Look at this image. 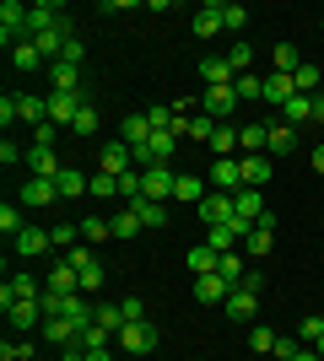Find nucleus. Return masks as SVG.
Instances as JSON below:
<instances>
[{
	"instance_id": "obj_1",
	"label": "nucleus",
	"mask_w": 324,
	"mask_h": 361,
	"mask_svg": "<svg viewBox=\"0 0 324 361\" xmlns=\"http://www.w3.org/2000/svg\"><path fill=\"white\" fill-rule=\"evenodd\" d=\"M119 350H124V356H152V350H157V324H152V318L124 324V329H119Z\"/></svg>"
},
{
	"instance_id": "obj_2",
	"label": "nucleus",
	"mask_w": 324,
	"mask_h": 361,
	"mask_svg": "<svg viewBox=\"0 0 324 361\" xmlns=\"http://www.w3.org/2000/svg\"><path fill=\"white\" fill-rule=\"evenodd\" d=\"M0 44L6 49L28 44V6H22V0H6V6H0Z\"/></svg>"
},
{
	"instance_id": "obj_3",
	"label": "nucleus",
	"mask_w": 324,
	"mask_h": 361,
	"mask_svg": "<svg viewBox=\"0 0 324 361\" xmlns=\"http://www.w3.org/2000/svg\"><path fill=\"white\" fill-rule=\"evenodd\" d=\"M238 87H205V97H200V114H211L216 124H232V114H238Z\"/></svg>"
},
{
	"instance_id": "obj_4",
	"label": "nucleus",
	"mask_w": 324,
	"mask_h": 361,
	"mask_svg": "<svg viewBox=\"0 0 324 361\" xmlns=\"http://www.w3.org/2000/svg\"><path fill=\"white\" fill-rule=\"evenodd\" d=\"M173 178H179V173H173L168 162H162V167H140V200L168 205V200H173Z\"/></svg>"
},
{
	"instance_id": "obj_5",
	"label": "nucleus",
	"mask_w": 324,
	"mask_h": 361,
	"mask_svg": "<svg viewBox=\"0 0 324 361\" xmlns=\"http://www.w3.org/2000/svg\"><path fill=\"white\" fill-rule=\"evenodd\" d=\"M92 103L87 92H49V124L60 130V124H76V114Z\"/></svg>"
},
{
	"instance_id": "obj_6",
	"label": "nucleus",
	"mask_w": 324,
	"mask_h": 361,
	"mask_svg": "<svg viewBox=\"0 0 324 361\" xmlns=\"http://www.w3.org/2000/svg\"><path fill=\"white\" fill-rule=\"evenodd\" d=\"M195 216H200V226H227L232 216H238V205H232V195H222V189H211V195L195 205Z\"/></svg>"
},
{
	"instance_id": "obj_7",
	"label": "nucleus",
	"mask_w": 324,
	"mask_h": 361,
	"mask_svg": "<svg viewBox=\"0 0 324 361\" xmlns=\"http://www.w3.org/2000/svg\"><path fill=\"white\" fill-rule=\"evenodd\" d=\"M130 167H136V151L124 146V140H114V146L97 151V173H108V178H124Z\"/></svg>"
},
{
	"instance_id": "obj_8",
	"label": "nucleus",
	"mask_w": 324,
	"mask_h": 361,
	"mask_svg": "<svg viewBox=\"0 0 324 361\" xmlns=\"http://www.w3.org/2000/svg\"><path fill=\"white\" fill-rule=\"evenodd\" d=\"M211 189L238 195V189H244V162H238V157H216L211 162Z\"/></svg>"
},
{
	"instance_id": "obj_9",
	"label": "nucleus",
	"mask_w": 324,
	"mask_h": 361,
	"mask_svg": "<svg viewBox=\"0 0 324 361\" xmlns=\"http://www.w3.org/2000/svg\"><path fill=\"white\" fill-rule=\"evenodd\" d=\"M54 200H60L54 178H28L22 189H16V205H28V211H44V205H54Z\"/></svg>"
},
{
	"instance_id": "obj_10",
	"label": "nucleus",
	"mask_w": 324,
	"mask_h": 361,
	"mask_svg": "<svg viewBox=\"0 0 324 361\" xmlns=\"http://www.w3.org/2000/svg\"><path fill=\"white\" fill-rule=\"evenodd\" d=\"M270 243H276V216L265 211L260 221L248 226V238H244V254H248V259H265V254H270Z\"/></svg>"
},
{
	"instance_id": "obj_11",
	"label": "nucleus",
	"mask_w": 324,
	"mask_h": 361,
	"mask_svg": "<svg viewBox=\"0 0 324 361\" xmlns=\"http://www.w3.org/2000/svg\"><path fill=\"white\" fill-rule=\"evenodd\" d=\"M11 248H16V259H44L49 248H54V232H49V226H28Z\"/></svg>"
},
{
	"instance_id": "obj_12",
	"label": "nucleus",
	"mask_w": 324,
	"mask_h": 361,
	"mask_svg": "<svg viewBox=\"0 0 324 361\" xmlns=\"http://www.w3.org/2000/svg\"><path fill=\"white\" fill-rule=\"evenodd\" d=\"M65 162L54 157V146H28V178H60Z\"/></svg>"
},
{
	"instance_id": "obj_13",
	"label": "nucleus",
	"mask_w": 324,
	"mask_h": 361,
	"mask_svg": "<svg viewBox=\"0 0 324 361\" xmlns=\"http://www.w3.org/2000/svg\"><path fill=\"white\" fill-rule=\"evenodd\" d=\"M11 103H16V124H38L49 119V97H32V92H11Z\"/></svg>"
},
{
	"instance_id": "obj_14",
	"label": "nucleus",
	"mask_w": 324,
	"mask_h": 361,
	"mask_svg": "<svg viewBox=\"0 0 324 361\" xmlns=\"http://www.w3.org/2000/svg\"><path fill=\"white\" fill-rule=\"evenodd\" d=\"M44 291H60V297H71V291H81V270L71 264V259H60L54 270L44 275Z\"/></svg>"
},
{
	"instance_id": "obj_15",
	"label": "nucleus",
	"mask_w": 324,
	"mask_h": 361,
	"mask_svg": "<svg viewBox=\"0 0 324 361\" xmlns=\"http://www.w3.org/2000/svg\"><path fill=\"white\" fill-rule=\"evenodd\" d=\"M6 318H11V329H44V297L11 302V307H6Z\"/></svg>"
},
{
	"instance_id": "obj_16",
	"label": "nucleus",
	"mask_w": 324,
	"mask_h": 361,
	"mask_svg": "<svg viewBox=\"0 0 324 361\" xmlns=\"http://www.w3.org/2000/svg\"><path fill=\"white\" fill-rule=\"evenodd\" d=\"M152 135H157V130H152V119H146V114H124V124H119V140H124L130 151H140Z\"/></svg>"
},
{
	"instance_id": "obj_17",
	"label": "nucleus",
	"mask_w": 324,
	"mask_h": 361,
	"mask_svg": "<svg viewBox=\"0 0 324 361\" xmlns=\"http://www.w3.org/2000/svg\"><path fill=\"white\" fill-rule=\"evenodd\" d=\"M32 297H44V286H38L32 275H11V281L0 286V307H11V302H32Z\"/></svg>"
},
{
	"instance_id": "obj_18",
	"label": "nucleus",
	"mask_w": 324,
	"mask_h": 361,
	"mask_svg": "<svg viewBox=\"0 0 324 361\" xmlns=\"http://www.w3.org/2000/svg\"><path fill=\"white\" fill-rule=\"evenodd\" d=\"M292 97H297V81H292V75H281V71L265 75V103H270V108H287Z\"/></svg>"
},
{
	"instance_id": "obj_19",
	"label": "nucleus",
	"mask_w": 324,
	"mask_h": 361,
	"mask_svg": "<svg viewBox=\"0 0 324 361\" xmlns=\"http://www.w3.org/2000/svg\"><path fill=\"white\" fill-rule=\"evenodd\" d=\"M44 340L54 350H65V345H81V329L71 324V318H44Z\"/></svg>"
},
{
	"instance_id": "obj_20",
	"label": "nucleus",
	"mask_w": 324,
	"mask_h": 361,
	"mask_svg": "<svg viewBox=\"0 0 324 361\" xmlns=\"http://www.w3.org/2000/svg\"><path fill=\"white\" fill-rule=\"evenodd\" d=\"M211 195V178H195V173H179L173 178V200H184V205H200Z\"/></svg>"
},
{
	"instance_id": "obj_21",
	"label": "nucleus",
	"mask_w": 324,
	"mask_h": 361,
	"mask_svg": "<svg viewBox=\"0 0 324 361\" xmlns=\"http://www.w3.org/2000/svg\"><path fill=\"white\" fill-rule=\"evenodd\" d=\"M265 140H270V157H287V151H297V130L287 119H270L265 124Z\"/></svg>"
},
{
	"instance_id": "obj_22",
	"label": "nucleus",
	"mask_w": 324,
	"mask_h": 361,
	"mask_svg": "<svg viewBox=\"0 0 324 361\" xmlns=\"http://www.w3.org/2000/svg\"><path fill=\"white\" fill-rule=\"evenodd\" d=\"M254 307H260V297H254V291H244V286L227 291V318H232V324H248V318H254Z\"/></svg>"
},
{
	"instance_id": "obj_23",
	"label": "nucleus",
	"mask_w": 324,
	"mask_h": 361,
	"mask_svg": "<svg viewBox=\"0 0 324 361\" xmlns=\"http://www.w3.org/2000/svg\"><path fill=\"white\" fill-rule=\"evenodd\" d=\"M184 264H189V275H216V264H222V254H216L211 243H195L184 254Z\"/></svg>"
},
{
	"instance_id": "obj_24",
	"label": "nucleus",
	"mask_w": 324,
	"mask_h": 361,
	"mask_svg": "<svg viewBox=\"0 0 324 361\" xmlns=\"http://www.w3.org/2000/svg\"><path fill=\"white\" fill-rule=\"evenodd\" d=\"M227 281H222V275H195V302H205V307H211V302H227Z\"/></svg>"
},
{
	"instance_id": "obj_25",
	"label": "nucleus",
	"mask_w": 324,
	"mask_h": 361,
	"mask_svg": "<svg viewBox=\"0 0 324 361\" xmlns=\"http://www.w3.org/2000/svg\"><path fill=\"white\" fill-rule=\"evenodd\" d=\"M189 32H195V38H216V32H222V6H200V11H195V22H189Z\"/></svg>"
},
{
	"instance_id": "obj_26",
	"label": "nucleus",
	"mask_w": 324,
	"mask_h": 361,
	"mask_svg": "<svg viewBox=\"0 0 324 361\" xmlns=\"http://www.w3.org/2000/svg\"><path fill=\"white\" fill-rule=\"evenodd\" d=\"M49 81H54V92H87L81 87V65H65V60L49 65Z\"/></svg>"
},
{
	"instance_id": "obj_27",
	"label": "nucleus",
	"mask_w": 324,
	"mask_h": 361,
	"mask_svg": "<svg viewBox=\"0 0 324 361\" xmlns=\"http://www.w3.org/2000/svg\"><path fill=\"white\" fill-rule=\"evenodd\" d=\"M54 189H60V200H81L87 189H92V178H87V173H76V167H65L60 178H54Z\"/></svg>"
},
{
	"instance_id": "obj_28",
	"label": "nucleus",
	"mask_w": 324,
	"mask_h": 361,
	"mask_svg": "<svg viewBox=\"0 0 324 361\" xmlns=\"http://www.w3.org/2000/svg\"><path fill=\"white\" fill-rule=\"evenodd\" d=\"M232 205H238V221H260V216H265V195H260V189H238Z\"/></svg>"
},
{
	"instance_id": "obj_29",
	"label": "nucleus",
	"mask_w": 324,
	"mask_h": 361,
	"mask_svg": "<svg viewBox=\"0 0 324 361\" xmlns=\"http://www.w3.org/2000/svg\"><path fill=\"white\" fill-rule=\"evenodd\" d=\"M103 281H108V270H103V259H87V264H81V297H92L97 302V291H103Z\"/></svg>"
},
{
	"instance_id": "obj_30",
	"label": "nucleus",
	"mask_w": 324,
	"mask_h": 361,
	"mask_svg": "<svg viewBox=\"0 0 324 361\" xmlns=\"http://www.w3.org/2000/svg\"><path fill=\"white\" fill-rule=\"evenodd\" d=\"M244 162V189H265L270 183V157H238Z\"/></svg>"
},
{
	"instance_id": "obj_31",
	"label": "nucleus",
	"mask_w": 324,
	"mask_h": 361,
	"mask_svg": "<svg viewBox=\"0 0 324 361\" xmlns=\"http://www.w3.org/2000/svg\"><path fill=\"white\" fill-rule=\"evenodd\" d=\"M92 324H97V329H108L114 340H119V329H124V307H119V302H97Z\"/></svg>"
},
{
	"instance_id": "obj_32",
	"label": "nucleus",
	"mask_w": 324,
	"mask_h": 361,
	"mask_svg": "<svg viewBox=\"0 0 324 361\" xmlns=\"http://www.w3.org/2000/svg\"><path fill=\"white\" fill-rule=\"evenodd\" d=\"M281 119L292 124V130H303V124H313V97H303V92H297L292 103L281 108Z\"/></svg>"
},
{
	"instance_id": "obj_33",
	"label": "nucleus",
	"mask_w": 324,
	"mask_h": 361,
	"mask_svg": "<svg viewBox=\"0 0 324 361\" xmlns=\"http://www.w3.org/2000/svg\"><path fill=\"white\" fill-rule=\"evenodd\" d=\"M297 65H303V54H297V44H276V49H270V71L292 75Z\"/></svg>"
},
{
	"instance_id": "obj_34",
	"label": "nucleus",
	"mask_w": 324,
	"mask_h": 361,
	"mask_svg": "<svg viewBox=\"0 0 324 361\" xmlns=\"http://www.w3.org/2000/svg\"><path fill=\"white\" fill-rule=\"evenodd\" d=\"M0 232H6V238H22V232H28V221H22V205H11V200H6V205H0Z\"/></svg>"
},
{
	"instance_id": "obj_35",
	"label": "nucleus",
	"mask_w": 324,
	"mask_h": 361,
	"mask_svg": "<svg viewBox=\"0 0 324 361\" xmlns=\"http://www.w3.org/2000/svg\"><path fill=\"white\" fill-rule=\"evenodd\" d=\"M130 211L140 216V226H168V205H157V200H136Z\"/></svg>"
},
{
	"instance_id": "obj_36",
	"label": "nucleus",
	"mask_w": 324,
	"mask_h": 361,
	"mask_svg": "<svg viewBox=\"0 0 324 361\" xmlns=\"http://www.w3.org/2000/svg\"><path fill=\"white\" fill-rule=\"evenodd\" d=\"M292 81H297V92H303V97H313V92H319V81H324V71H319V65H308V60H303V65L292 71Z\"/></svg>"
},
{
	"instance_id": "obj_37",
	"label": "nucleus",
	"mask_w": 324,
	"mask_h": 361,
	"mask_svg": "<svg viewBox=\"0 0 324 361\" xmlns=\"http://www.w3.org/2000/svg\"><path fill=\"white\" fill-rule=\"evenodd\" d=\"M216 275H222V281H227V286H238V281H244V254H238V248H232V254H222V264H216Z\"/></svg>"
},
{
	"instance_id": "obj_38",
	"label": "nucleus",
	"mask_w": 324,
	"mask_h": 361,
	"mask_svg": "<svg viewBox=\"0 0 324 361\" xmlns=\"http://www.w3.org/2000/svg\"><path fill=\"white\" fill-rule=\"evenodd\" d=\"M81 238H87V243L97 248V243H108V238H114V221H103V216H87V221H81Z\"/></svg>"
},
{
	"instance_id": "obj_39",
	"label": "nucleus",
	"mask_w": 324,
	"mask_h": 361,
	"mask_svg": "<svg viewBox=\"0 0 324 361\" xmlns=\"http://www.w3.org/2000/svg\"><path fill=\"white\" fill-rule=\"evenodd\" d=\"M232 87H238V97H244V103H254V97H265V75L244 71V75H238V81H232Z\"/></svg>"
},
{
	"instance_id": "obj_40",
	"label": "nucleus",
	"mask_w": 324,
	"mask_h": 361,
	"mask_svg": "<svg viewBox=\"0 0 324 361\" xmlns=\"http://www.w3.org/2000/svg\"><path fill=\"white\" fill-rule=\"evenodd\" d=\"M11 65H16V71H38V65H44V54L32 49V38H28V44H16V49H11Z\"/></svg>"
},
{
	"instance_id": "obj_41",
	"label": "nucleus",
	"mask_w": 324,
	"mask_h": 361,
	"mask_svg": "<svg viewBox=\"0 0 324 361\" xmlns=\"http://www.w3.org/2000/svg\"><path fill=\"white\" fill-rule=\"evenodd\" d=\"M114 238H140V216L130 211V205H124V211L114 216Z\"/></svg>"
},
{
	"instance_id": "obj_42",
	"label": "nucleus",
	"mask_w": 324,
	"mask_h": 361,
	"mask_svg": "<svg viewBox=\"0 0 324 361\" xmlns=\"http://www.w3.org/2000/svg\"><path fill=\"white\" fill-rule=\"evenodd\" d=\"M276 340H281V334L265 329V324H260V329H248V350H260V356H270V350H276Z\"/></svg>"
},
{
	"instance_id": "obj_43",
	"label": "nucleus",
	"mask_w": 324,
	"mask_h": 361,
	"mask_svg": "<svg viewBox=\"0 0 324 361\" xmlns=\"http://www.w3.org/2000/svg\"><path fill=\"white\" fill-rule=\"evenodd\" d=\"M71 130H76L81 140H92V135H97V103H87V108H81V114H76V124H71Z\"/></svg>"
},
{
	"instance_id": "obj_44",
	"label": "nucleus",
	"mask_w": 324,
	"mask_h": 361,
	"mask_svg": "<svg viewBox=\"0 0 324 361\" xmlns=\"http://www.w3.org/2000/svg\"><path fill=\"white\" fill-rule=\"evenodd\" d=\"M211 135H216V119H211V114H195V119H189V135H184V140H205V146H211Z\"/></svg>"
},
{
	"instance_id": "obj_45",
	"label": "nucleus",
	"mask_w": 324,
	"mask_h": 361,
	"mask_svg": "<svg viewBox=\"0 0 324 361\" xmlns=\"http://www.w3.org/2000/svg\"><path fill=\"white\" fill-rule=\"evenodd\" d=\"M119 200H124V205H136V200H140V167H130V173L119 178Z\"/></svg>"
},
{
	"instance_id": "obj_46",
	"label": "nucleus",
	"mask_w": 324,
	"mask_h": 361,
	"mask_svg": "<svg viewBox=\"0 0 324 361\" xmlns=\"http://www.w3.org/2000/svg\"><path fill=\"white\" fill-rule=\"evenodd\" d=\"M222 27H227V32H244L248 27V11H244V6H222Z\"/></svg>"
},
{
	"instance_id": "obj_47",
	"label": "nucleus",
	"mask_w": 324,
	"mask_h": 361,
	"mask_svg": "<svg viewBox=\"0 0 324 361\" xmlns=\"http://www.w3.org/2000/svg\"><path fill=\"white\" fill-rule=\"evenodd\" d=\"M0 361H32V345L28 340H6V345H0Z\"/></svg>"
},
{
	"instance_id": "obj_48",
	"label": "nucleus",
	"mask_w": 324,
	"mask_h": 361,
	"mask_svg": "<svg viewBox=\"0 0 324 361\" xmlns=\"http://www.w3.org/2000/svg\"><path fill=\"white\" fill-rule=\"evenodd\" d=\"M319 334H324V318H319V313H313V318H303V324H297V340H303V345H313Z\"/></svg>"
},
{
	"instance_id": "obj_49",
	"label": "nucleus",
	"mask_w": 324,
	"mask_h": 361,
	"mask_svg": "<svg viewBox=\"0 0 324 361\" xmlns=\"http://www.w3.org/2000/svg\"><path fill=\"white\" fill-rule=\"evenodd\" d=\"M227 60H232V71L244 75L248 65H254V49H248V44H232V49H227Z\"/></svg>"
},
{
	"instance_id": "obj_50",
	"label": "nucleus",
	"mask_w": 324,
	"mask_h": 361,
	"mask_svg": "<svg viewBox=\"0 0 324 361\" xmlns=\"http://www.w3.org/2000/svg\"><path fill=\"white\" fill-rule=\"evenodd\" d=\"M108 340H114V334H108V329H97V324H92V329H81V350H103Z\"/></svg>"
},
{
	"instance_id": "obj_51",
	"label": "nucleus",
	"mask_w": 324,
	"mask_h": 361,
	"mask_svg": "<svg viewBox=\"0 0 324 361\" xmlns=\"http://www.w3.org/2000/svg\"><path fill=\"white\" fill-rule=\"evenodd\" d=\"M60 60H65V65H81V60H87V44H81V38H71V44H65V54H60Z\"/></svg>"
},
{
	"instance_id": "obj_52",
	"label": "nucleus",
	"mask_w": 324,
	"mask_h": 361,
	"mask_svg": "<svg viewBox=\"0 0 324 361\" xmlns=\"http://www.w3.org/2000/svg\"><path fill=\"white\" fill-rule=\"evenodd\" d=\"M119 307H124V324H140V318H146V307H140V297H124Z\"/></svg>"
},
{
	"instance_id": "obj_53",
	"label": "nucleus",
	"mask_w": 324,
	"mask_h": 361,
	"mask_svg": "<svg viewBox=\"0 0 324 361\" xmlns=\"http://www.w3.org/2000/svg\"><path fill=\"white\" fill-rule=\"evenodd\" d=\"M32 146H54V124H49V119L32 130Z\"/></svg>"
},
{
	"instance_id": "obj_54",
	"label": "nucleus",
	"mask_w": 324,
	"mask_h": 361,
	"mask_svg": "<svg viewBox=\"0 0 324 361\" xmlns=\"http://www.w3.org/2000/svg\"><path fill=\"white\" fill-rule=\"evenodd\" d=\"M313 124H324V92H313Z\"/></svg>"
},
{
	"instance_id": "obj_55",
	"label": "nucleus",
	"mask_w": 324,
	"mask_h": 361,
	"mask_svg": "<svg viewBox=\"0 0 324 361\" xmlns=\"http://www.w3.org/2000/svg\"><path fill=\"white\" fill-rule=\"evenodd\" d=\"M87 361H114V345H103V350H87Z\"/></svg>"
},
{
	"instance_id": "obj_56",
	"label": "nucleus",
	"mask_w": 324,
	"mask_h": 361,
	"mask_svg": "<svg viewBox=\"0 0 324 361\" xmlns=\"http://www.w3.org/2000/svg\"><path fill=\"white\" fill-rule=\"evenodd\" d=\"M292 361H324V356H319V350H313V345H303V350H297Z\"/></svg>"
},
{
	"instance_id": "obj_57",
	"label": "nucleus",
	"mask_w": 324,
	"mask_h": 361,
	"mask_svg": "<svg viewBox=\"0 0 324 361\" xmlns=\"http://www.w3.org/2000/svg\"><path fill=\"white\" fill-rule=\"evenodd\" d=\"M313 173L324 178V146H313Z\"/></svg>"
},
{
	"instance_id": "obj_58",
	"label": "nucleus",
	"mask_w": 324,
	"mask_h": 361,
	"mask_svg": "<svg viewBox=\"0 0 324 361\" xmlns=\"http://www.w3.org/2000/svg\"><path fill=\"white\" fill-rule=\"evenodd\" d=\"M313 350H319V356H324V334H319V340H313Z\"/></svg>"
},
{
	"instance_id": "obj_59",
	"label": "nucleus",
	"mask_w": 324,
	"mask_h": 361,
	"mask_svg": "<svg viewBox=\"0 0 324 361\" xmlns=\"http://www.w3.org/2000/svg\"><path fill=\"white\" fill-rule=\"evenodd\" d=\"M319 318H324V313H319Z\"/></svg>"
}]
</instances>
